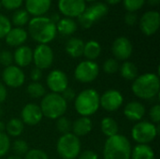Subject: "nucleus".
<instances>
[{"label":"nucleus","mask_w":160,"mask_h":159,"mask_svg":"<svg viewBox=\"0 0 160 159\" xmlns=\"http://www.w3.org/2000/svg\"><path fill=\"white\" fill-rule=\"evenodd\" d=\"M99 73V67L94 61H82L81 62L74 71L75 79L81 82L87 83L95 81Z\"/></svg>","instance_id":"nucleus-8"},{"label":"nucleus","mask_w":160,"mask_h":159,"mask_svg":"<svg viewBox=\"0 0 160 159\" xmlns=\"http://www.w3.org/2000/svg\"><path fill=\"white\" fill-rule=\"evenodd\" d=\"M84 1H88V2H92V1H96V0H84Z\"/></svg>","instance_id":"nucleus-54"},{"label":"nucleus","mask_w":160,"mask_h":159,"mask_svg":"<svg viewBox=\"0 0 160 159\" xmlns=\"http://www.w3.org/2000/svg\"><path fill=\"white\" fill-rule=\"evenodd\" d=\"M99 94L95 89H85L75 97V110L83 116L95 114L99 108Z\"/></svg>","instance_id":"nucleus-4"},{"label":"nucleus","mask_w":160,"mask_h":159,"mask_svg":"<svg viewBox=\"0 0 160 159\" xmlns=\"http://www.w3.org/2000/svg\"><path fill=\"white\" fill-rule=\"evenodd\" d=\"M78 159H98V157L94 151L86 150V151H83L82 154L79 155V158Z\"/></svg>","instance_id":"nucleus-45"},{"label":"nucleus","mask_w":160,"mask_h":159,"mask_svg":"<svg viewBox=\"0 0 160 159\" xmlns=\"http://www.w3.org/2000/svg\"><path fill=\"white\" fill-rule=\"evenodd\" d=\"M103 70L107 74H113L119 70V64L116 59L110 58L107 59L103 64Z\"/></svg>","instance_id":"nucleus-35"},{"label":"nucleus","mask_w":160,"mask_h":159,"mask_svg":"<svg viewBox=\"0 0 160 159\" xmlns=\"http://www.w3.org/2000/svg\"><path fill=\"white\" fill-rule=\"evenodd\" d=\"M2 7V6H1V2H0V7Z\"/></svg>","instance_id":"nucleus-55"},{"label":"nucleus","mask_w":160,"mask_h":159,"mask_svg":"<svg viewBox=\"0 0 160 159\" xmlns=\"http://www.w3.org/2000/svg\"><path fill=\"white\" fill-rule=\"evenodd\" d=\"M145 0H123L124 7L128 12H134L139 10L144 5Z\"/></svg>","instance_id":"nucleus-34"},{"label":"nucleus","mask_w":160,"mask_h":159,"mask_svg":"<svg viewBox=\"0 0 160 159\" xmlns=\"http://www.w3.org/2000/svg\"><path fill=\"white\" fill-rule=\"evenodd\" d=\"M7 95H8V93H7V89H6L5 85L2 82H0V104L6 100Z\"/></svg>","instance_id":"nucleus-47"},{"label":"nucleus","mask_w":160,"mask_h":159,"mask_svg":"<svg viewBox=\"0 0 160 159\" xmlns=\"http://www.w3.org/2000/svg\"><path fill=\"white\" fill-rule=\"evenodd\" d=\"M78 21H79V23L82 25V27L83 28H90L92 25H93V22L84 14V13H82L79 17H78Z\"/></svg>","instance_id":"nucleus-43"},{"label":"nucleus","mask_w":160,"mask_h":159,"mask_svg":"<svg viewBox=\"0 0 160 159\" xmlns=\"http://www.w3.org/2000/svg\"><path fill=\"white\" fill-rule=\"evenodd\" d=\"M30 78L33 82H38L42 78V70L38 67H34L30 72Z\"/></svg>","instance_id":"nucleus-46"},{"label":"nucleus","mask_w":160,"mask_h":159,"mask_svg":"<svg viewBox=\"0 0 160 159\" xmlns=\"http://www.w3.org/2000/svg\"><path fill=\"white\" fill-rule=\"evenodd\" d=\"M133 94L142 99H150L155 97L160 89V80L158 74L145 73L138 76L131 86Z\"/></svg>","instance_id":"nucleus-2"},{"label":"nucleus","mask_w":160,"mask_h":159,"mask_svg":"<svg viewBox=\"0 0 160 159\" xmlns=\"http://www.w3.org/2000/svg\"><path fill=\"white\" fill-rule=\"evenodd\" d=\"M93 22L103 18L108 13V7L104 3H95L90 7H86L83 12Z\"/></svg>","instance_id":"nucleus-21"},{"label":"nucleus","mask_w":160,"mask_h":159,"mask_svg":"<svg viewBox=\"0 0 160 159\" xmlns=\"http://www.w3.org/2000/svg\"><path fill=\"white\" fill-rule=\"evenodd\" d=\"M124 114L129 121H141L145 114V108L141 102L131 101L125 107Z\"/></svg>","instance_id":"nucleus-19"},{"label":"nucleus","mask_w":160,"mask_h":159,"mask_svg":"<svg viewBox=\"0 0 160 159\" xmlns=\"http://www.w3.org/2000/svg\"><path fill=\"white\" fill-rule=\"evenodd\" d=\"M84 48V42L78 37H71L66 43V51L73 58H77L82 55Z\"/></svg>","instance_id":"nucleus-23"},{"label":"nucleus","mask_w":160,"mask_h":159,"mask_svg":"<svg viewBox=\"0 0 160 159\" xmlns=\"http://www.w3.org/2000/svg\"><path fill=\"white\" fill-rule=\"evenodd\" d=\"M100 128H101L102 133L107 138H110L118 134V130H119L117 122L112 117L103 118L100 123Z\"/></svg>","instance_id":"nucleus-26"},{"label":"nucleus","mask_w":160,"mask_h":159,"mask_svg":"<svg viewBox=\"0 0 160 159\" xmlns=\"http://www.w3.org/2000/svg\"><path fill=\"white\" fill-rule=\"evenodd\" d=\"M39 107L43 116L49 119H58L67 112L68 102L60 94L50 93L43 97Z\"/></svg>","instance_id":"nucleus-5"},{"label":"nucleus","mask_w":160,"mask_h":159,"mask_svg":"<svg viewBox=\"0 0 160 159\" xmlns=\"http://www.w3.org/2000/svg\"><path fill=\"white\" fill-rule=\"evenodd\" d=\"M158 134V127L147 121L138 122L131 130L132 139L139 144H147L153 142Z\"/></svg>","instance_id":"nucleus-7"},{"label":"nucleus","mask_w":160,"mask_h":159,"mask_svg":"<svg viewBox=\"0 0 160 159\" xmlns=\"http://www.w3.org/2000/svg\"><path fill=\"white\" fill-rule=\"evenodd\" d=\"M6 130V125L4 124V122L0 121V133H3Z\"/></svg>","instance_id":"nucleus-50"},{"label":"nucleus","mask_w":160,"mask_h":159,"mask_svg":"<svg viewBox=\"0 0 160 159\" xmlns=\"http://www.w3.org/2000/svg\"><path fill=\"white\" fill-rule=\"evenodd\" d=\"M106 1L110 5H116V4H118V3L121 2V0H106Z\"/></svg>","instance_id":"nucleus-51"},{"label":"nucleus","mask_w":160,"mask_h":159,"mask_svg":"<svg viewBox=\"0 0 160 159\" xmlns=\"http://www.w3.org/2000/svg\"><path fill=\"white\" fill-rule=\"evenodd\" d=\"M3 82L9 87L18 88L24 83L25 76L23 71L16 66L7 67L2 73Z\"/></svg>","instance_id":"nucleus-14"},{"label":"nucleus","mask_w":160,"mask_h":159,"mask_svg":"<svg viewBox=\"0 0 160 159\" xmlns=\"http://www.w3.org/2000/svg\"><path fill=\"white\" fill-rule=\"evenodd\" d=\"M81 141L73 133L62 135L56 144L59 157L63 159H76L81 153Z\"/></svg>","instance_id":"nucleus-6"},{"label":"nucleus","mask_w":160,"mask_h":159,"mask_svg":"<svg viewBox=\"0 0 160 159\" xmlns=\"http://www.w3.org/2000/svg\"><path fill=\"white\" fill-rule=\"evenodd\" d=\"M125 22L129 25L132 26L137 22V15L134 12H128L125 16Z\"/></svg>","instance_id":"nucleus-44"},{"label":"nucleus","mask_w":160,"mask_h":159,"mask_svg":"<svg viewBox=\"0 0 160 159\" xmlns=\"http://www.w3.org/2000/svg\"><path fill=\"white\" fill-rule=\"evenodd\" d=\"M47 85L52 93L62 94V92L68 87V79L65 72L59 69L51 71L47 77Z\"/></svg>","instance_id":"nucleus-11"},{"label":"nucleus","mask_w":160,"mask_h":159,"mask_svg":"<svg viewBox=\"0 0 160 159\" xmlns=\"http://www.w3.org/2000/svg\"><path fill=\"white\" fill-rule=\"evenodd\" d=\"M131 159H155L153 149L147 144H138L131 150Z\"/></svg>","instance_id":"nucleus-24"},{"label":"nucleus","mask_w":160,"mask_h":159,"mask_svg":"<svg viewBox=\"0 0 160 159\" xmlns=\"http://www.w3.org/2000/svg\"><path fill=\"white\" fill-rule=\"evenodd\" d=\"M33 61L39 69L49 68L53 62V52L47 44H39L33 52Z\"/></svg>","instance_id":"nucleus-9"},{"label":"nucleus","mask_w":160,"mask_h":159,"mask_svg":"<svg viewBox=\"0 0 160 159\" xmlns=\"http://www.w3.org/2000/svg\"><path fill=\"white\" fill-rule=\"evenodd\" d=\"M13 62V55L9 51H2L0 52V64L2 66H5L6 67L8 66H11Z\"/></svg>","instance_id":"nucleus-39"},{"label":"nucleus","mask_w":160,"mask_h":159,"mask_svg":"<svg viewBox=\"0 0 160 159\" xmlns=\"http://www.w3.org/2000/svg\"><path fill=\"white\" fill-rule=\"evenodd\" d=\"M62 97L67 101V102H69V101H72L75 99L76 97V93H75V90L73 88H70V87H67L63 92H62Z\"/></svg>","instance_id":"nucleus-42"},{"label":"nucleus","mask_w":160,"mask_h":159,"mask_svg":"<svg viewBox=\"0 0 160 159\" xmlns=\"http://www.w3.org/2000/svg\"><path fill=\"white\" fill-rule=\"evenodd\" d=\"M148 4L152 7H157L158 6L160 3V0H147Z\"/></svg>","instance_id":"nucleus-49"},{"label":"nucleus","mask_w":160,"mask_h":159,"mask_svg":"<svg viewBox=\"0 0 160 159\" xmlns=\"http://www.w3.org/2000/svg\"><path fill=\"white\" fill-rule=\"evenodd\" d=\"M1 6H3L7 9H17L19 8L22 4V0H1Z\"/></svg>","instance_id":"nucleus-40"},{"label":"nucleus","mask_w":160,"mask_h":159,"mask_svg":"<svg viewBox=\"0 0 160 159\" xmlns=\"http://www.w3.org/2000/svg\"><path fill=\"white\" fill-rule=\"evenodd\" d=\"M77 30V23L71 18H63L56 24V31L61 35L69 36Z\"/></svg>","instance_id":"nucleus-25"},{"label":"nucleus","mask_w":160,"mask_h":159,"mask_svg":"<svg viewBox=\"0 0 160 159\" xmlns=\"http://www.w3.org/2000/svg\"><path fill=\"white\" fill-rule=\"evenodd\" d=\"M71 128L73 130V134L75 136L83 137L89 134L92 130V122L90 118L82 116L81 118L74 121L73 125L71 126Z\"/></svg>","instance_id":"nucleus-22"},{"label":"nucleus","mask_w":160,"mask_h":159,"mask_svg":"<svg viewBox=\"0 0 160 159\" xmlns=\"http://www.w3.org/2000/svg\"><path fill=\"white\" fill-rule=\"evenodd\" d=\"M112 51V53L116 59L127 60L132 54L133 46L128 37H117L113 41Z\"/></svg>","instance_id":"nucleus-15"},{"label":"nucleus","mask_w":160,"mask_h":159,"mask_svg":"<svg viewBox=\"0 0 160 159\" xmlns=\"http://www.w3.org/2000/svg\"><path fill=\"white\" fill-rule=\"evenodd\" d=\"M13 60L19 67L29 66L33 61V51L28 46H20L13 54Z\"/></svg>","instance_id":"nucleus-18"},{"label":"nucleus","mask_w":160,"mask_h":159,"mask_svg":"<svg viewBox=\"0 0 160 159\" xmlns=\"http://www.w3.org/2000/svg\"><path fill=\"white\" fill-rule=\"evenodd\" d=\"M6 131L8 136L11 137H18L23 131V123L19 118H12L10 119L8 124L6 125Z\"/></svg>","instance_id":"nucleus-29"},{"label":"nucleus","mask_w":160,"mask_h":159,"mask_svg":"<svg viewBox=\"0 0 160 159\" xmlns=\"http://www.w3.org/2000/svg\"><path fill=\"white\" fill-rule=\"evenodd\" d=\"M21 117V120L23 124H26L28 126H36L41 121L43 114L39 106L34 103H28L22 108Z\"/></svg>","instance_id":"nucleus-16"},{"label":"nucleus","mask_w":160,"mask_h":159,"mask_svg":"<svg viewBox=\"0 0 160 159\" xmlns=\"http://www.w3.org/2000/svg\"><path fill=\"white\" fill-rule=\"evenodd\" d=\"M27 94L32 98H39L45 96L46 90L44 86L38 82H33L27 86Z\"/></svg>","instance_id":"nucleus-30"},{"label":"nucleus","mask_w":160,"mask_h":159,"mask_svg":"<svg viewBox=\"0 0 160 159\" xmlns=\"http://www.w3.org/2000/svg\"><path fill=\"white\" fill-rule=\"evenodd\" d=\"M3 114H4V111H3V109H2V107H1V104H0V119L2 118Z\"/></svg>","instance_id":"nucleus-52"},{"label":"nucleus","mask_w":160,"mask_h":159,"mask_svg":"<svg viewBox=\"0 0 160 159\" xmlns=\"http://www.w3.org/2000/svg\"><path fill=\"white\" fill-rule=\"evenodd\" d=\"M10 148L9 137L5 133H0V157H4Z\"/></svg>","instance_id":"nucleus-36"},{"label":"nucleus","mask_w":160,"mask_h":159,"mask_svg":"<svg viewBox=\"0 0 160 159\" xmlns=\"http://www.w3.org/2000/svg\"><path fill=\"white\" fill-rule=\"evenodd\" d=\"M56 128L57 130L62 134H67V133H69L70 132V129H71V123L70 121L65 117V116H61L59 117L58 119H56Z\"/></svg>","instance_id":"nucleus-32"},{"label":"nucleus","mask_w":160,"mask_h":159,"mask_svg":"<svg viewBox=\"0 0 160 159\" xmlns=\"http://www.w3.org/2000/svg\"><path fill=\"white\" fill-rule=\"evenodd\" d=\"M160 15L158 11L150 10L145 12L140 21L142 32L146 36L154 35L159 28Z\"/></svg>","instance_id":"nucleus-13"},{"label":"nucleus","mask_w":160,"mask_h":159,"mask_svg":"<svg viewBox=\"0 0 160 159\" xmlns=\"http://www.w3.org/2000/svg\"><path fill=\"white\" fill-rule=\"evenodd\" d=\"M5 37L8 45L12 47H20L27 39V33L21 27H15L11 28Z\"/></svg>","instance_id":"nucleus-20"},{"label":"nucleus","mask_w":160,"mask_h":159,"mask_svg":"<svg viewBox=\"0 0 160 159\" xmlns=\"http://www.w3.org/2000/svg\"><path fill=\"white\" fill-rule=\"evenodd\" d=\"M122 94L114 89L106 91L99 98V105L107 112H115L123 104Z\"/></svg>","instance_id":"nucleus-10"},{"label":"nucleus","mask_w":160,"mask_h":159,"mask_svg":"<svg viewBox=\"0 0 160 159\" xmlns=\"http://www.w3.org/2000/svg\"><path fill=\"white\" fill-rule=\"evenodd\" d=\"M52 0H25L26 11L35 17H40L51 7Z\"/></svg>","instance_id":"nucleus-17"},{"label":"nucleus","mask_w":160,"mask_h":159,"mask_svg":"<svg viewBox=\"0 0 160 159\" xmlns=\"http://www.w3.org/2000/svg\"><path fill=\"white\" fill-rule=\"evenodd\" d=\"M29 22V13L24 9H17L12 15V22L16 26H23Z\"/></svg>","instance_id":"nucleus-31"},{"label":"nucleus","mask_w":160,"mask_h":159,"mask_svg":"<svg viewBox=\"0 0 160 159\" xmlns=\"http://www.w3.org/2000/svg\"><path fill=\"white\" fill-rule=\"evenodd\" d=\"M10 29H11L10 21L3 14H0V38L5 37Z\"/></svg>","instance_id":"nucleus-37"},{"label":"nucleus","mask_w":160,"mask_h":159,"mask_svg":"<svg viewBox=\"0 0 160 159\" xmlns=\"http://www.w3.org/2000/svg\"><path fill=\"white\" fill-rule=\"evenodd\" d=\"M101 52V47L100 44L96 40H89L84 44L83 48V55L87 58L89 61H93L97 59Z\"/></svg>","instance_id":"nucleus-27"},{"label":"nucleus","mask_w":160,"mask_h":159,"mask_svg":"<svg viewBox=\"0 0 160 159\" xmlns=\"http://www.w3.org/2000/svg\"><path fill=\"white\" fill-rule=\"evenodd\" d=\"M12 149L14 153L17 155V157L20 156H25V154L28 152V144L25 141L23 140H18L13 142Z\"/></svg>","instance_id":"nucleus-33"},{"label":"nucleus","mask_w":160,"mask_h":159,"mask_svg":"<svg viewBox=\"0 0 160 159\" xmlns=\"http://www.w3.org/2000/svg\"><path fill=\"white\" fill-rule=\"evenodd\" d=\"M7 159H21L19 157H17V156H12V157H8Z\"/></svg>","instance_id":"nucleus-53"},{"label":"nucleus","mask_w":160,"mask_h":159,"mask_svg":"<svg viewBox=\"0 0 160 159\" xmlns=\"http://www.w3.org/2000/svg\"><path fill=\"white\" fill-rule=\"evenodd\" d=\"M150 118L153 124H159L160 122V105H155L149 112Z\"/></svg>","instance_id":"nucleus-41"},{"label":"nucleus","mask_w":160,"mask_h":159,"mask_svg":"<svg viewBox=\"0 0 160 159\" xmlns=\"http://www.w3.org/2000/svg\"><path fill=\"white\" fill-rule=\"evenodd\" d=\"M121 76L128 80V81H133L138 77V68L137 67L128 61H126L122 64V66L119 67Z\"/></svg>","instance_id":"nucleus-28"},{"label":"nucleus","mask_w":160,"mask_h":159,"mask_svg":"<svg viewBox=\"0 0 160 159\" xmlns=\"http://www.w3.org/2000/svg\"><path fill=\"white\" fill-rule=\"evenodd\" d=\"M28 31L34 40L39 44H47L53 40L56 36V24L50 18L35 17L29 21Z\"/></svg>","instance_id":"nucleus-1"},{"label":"nucleus","mask_w":160,"mask_h":159,"mask_svg":"<svg viewBox=\"0 0 160 159\" xmlns=\"http://www.w3.org/2000/svg\"><path fill=\"white\" fill-rule=\"evenodd\" d=\"M60 19H61V18H60V16H59L57 13H54V14H52V15L51 16V18H50V20H51V21H52L53 23H55V24H56V23H57V22L60 21Z\"/></svg>","instance_id":"nucleus-48"},{"label":"nucleus","mask_w":160,"mask_h":159,"mask_svg":"<svg viewBox=\"0 0 160 159\" xmlns=\"http://www.w3.org/2000/svg\"><path fill=\"white\" fill-rule=\"evenodd\" d=\"M25 159H49V157L40 149H31L25 154Z\"/></svg>","instance_id":"nucleus-38"},{"label":"nucleus","mask_w":160,"mask_h":159,"mask_svg":"<svg viewBox=\"0 0 160 159\" xmlns=\"http://www.w3.org/2000/svg\"><path fill=\"white\" fill-rule=\"evenodd\" d=\"M131 145L128 139L116 134L107 139L103 149L104 159H130Z\"/></svg>","instance_id":"nucleus-3"},{"label":"nucleus","mask_w":160,"mask_h":159,"mask_svg":"<svg viewBox=\"0 0 160 159\" xmlns=\"http://www.w3.org/2000/svg\"><path fill=\"white\" fill-rule=\"evenodd\" d=\"M58 8L61 13L72 19L83 13L86 6L84 0H59Z\"/></svg>","instance_id":"nucleus-12"}]
</instances>
